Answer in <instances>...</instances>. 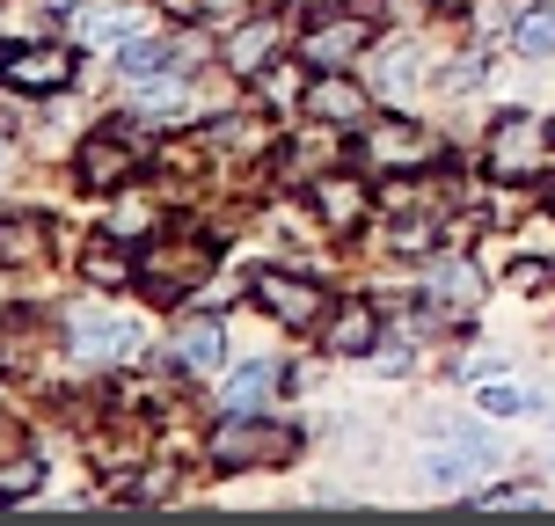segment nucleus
Instances as JSON below:
<instances>
[{
	"label": "nucleus",
	"mask_w": 555,
	"mask_h": 526,
	"mask_svg": "<svg viewBox=\"0 0 555 526\" xmlns=\"http://www.w3.org/2000/svg\"><path fill=\"white\" fill-rule=\"evenodd\" d=\"M439 146L416 132V125H388V132H365V162H380V168H416V162H431Z\"/></svg>",
	"instance_id": "obj_12"
},
{
	"label": "nucleus",
	"mask_w": 555,
	"mask_h": 526,
	"mask_svg": "<svg viewBox=\"0 0 555 526\" xmlns=\"http://www.w3.org/2000/svg\"><path fill=\"white\" fill-rule=\"evenodd\" d=\"M139 278H146L154 293H168V300H183V293H197V285L212 278V249H205V242H183V249H154L146 264H139Z\"/></svg>",
	"instance_id": "obj_3"
},
{
	"label": "nucleus",
	"mask_w": 555,
	"mask_h": 526,
	"mask_svg": "<svg viewBox=\"0 0 555 526\" xmlns=\"http://www.w3.org/2000/svg\"><path fill=\"white\" fill-rule=\"evenodd\" d=\"M548 205H555V191H548Z\"/></svg>",
	"instance_id": "obj_33"
},
{
	"label": "nucleus",
	"mask_w": 555,
	"mask_h": 526,
	"mask_svg": "<svg viewBox=\"0 0 555 526\" xmlns=\"http://www.w3.org/2000/svg\"><path fill=\"white\" fill-rule=\"evenodd\" d=\"M373 336H380V322H373V307L351 300L344 315L330 322V359H365L373 351Z\"/></svg>",
	"instance_id": "obj_15"
},
{
	"label": "nucleus",
	"mask_w": 555,
	"mask_h": 526,
	"mask_svg": "<svg viewBox=\"0 0 555 526\" xmlns=\"http://www.w3.org/2000/svg\"><path fill=\"white\" fill-rule=\"evenodd\" d=\"M431 300H439L446 315H468V307L482 300V278H475L468 256H446L439 271H431Z\"/></svg>",
	"instance_id": "obj_14"
},
{
	"label": "nucleus",
	"mask_w": 555,
	"mask_h": 526,
	"mask_svg": "<svg viewBox=\"0 0 555 526\" xmlns=\"http://www.w3.org/2000/svg\"><path fill=\"white\" fill-rule=\"evenodd\" d=\"M88 37H95V44H111V37H125V29H132V15H125V8H103V15H88Z\"/></svg>",
	"instance_id": "obj_26"
},
{
	"label": "nucleus",
	"mask_w": 555,
	"mask_h": 526,
	"mask_svg": "<svg viewBox=\"0 0 555 526\" xmlns=\"http://www.w3.org/2000/svg\"><path fill=\"white\" fill-rule=\"evenodd\" d=\"M439 8H453V0H439Z\"/></svg>",
	"instance_id": "obj_32"
},
{
	"label": "nucleus",
	"mask_w": 555,
	"mask_h": 526,
	"mask_svg": "<svg viewBox=\"0 0 555 526\" xmlns=\"http://www.w3.org/2000/svg\"><path fill=\"white\" fill-rule=\"evenodd\" d=\"M380 88H388V95H410V88H416V52H410V44H402V52H388Z\"/></svg>",
	"instance_id": "obj_23"
},
{
	"label": "nucleus",
	"mask_w": 555,
	"mask_h": 526,
	"mask_svg": "<svg viewBox=\"0 0 555 526\" xmlns=\"http://www.w3.org/2000/svg\"><path fill=\"white\" fill-rule=\"evenodd\" d=\"M512 52H527V59H548L555 52V8H527V15H512Z\"/></svg>",
	"instance_id": "obj_18"
},
{
	"label": "nucleus",
	"mask_w": 555,
	"mask_h": 526,
	"mask_svg": "<svg viewBox=\"0 0 555 526\" xmlns=\"http://www.w3.org/2000/svg\"><path fill=\"white\" fill-rule=\"evenodd\" d=\"M293 446H300L293 424L256 410H227V424L212 432V461L220 469H278V461H293Z\"/></svg>",
	"instance_id": "obj_1"
},
{
	"label": "nucleus",
	"mask_w": 555,
	"mask_h": 526,
	"mask_svg": "<svg viewBox=\"0 0 555 526\" xmlns=\"http://www.w3.org/2000/svg\"><path fill=\"white\" fill-rule=\"evenodd\" d=\"M490 469H498V446L482 439V432H468V439L439 446V453L424 461V483H431V490H468L475 475H490Z\"/></svg>",
	"instance_id": "obj_6"
},
{
	"label": "nucleus",
	"mask_w": 555,
	"mask_h": 526,
	"mask_svg": "<svg viewBox=\"0 0 555 526\" xmlns=\"http://www.w3.org/2000/svg\"><path fill=\"white\" fill-rule=\"evenodd\" d=\"M74 168H81V183H88V191H125V183H132V168H139V154L125 146V139L95 132V139L81 146V162H74Z\"/></svg>",
	"instance_id": "obj_10"
},
{
	"label": "nucleus",
	"mask_w": 555,
	"mask_h": 526,
	"mask_svg": "<svg viewBox=\"0 0 555 526\" xmlns=\"http://www.w3.org/2000/svg\"><path fill=\"white\" fill-rule=\"evenodd\" d=\"M111 66L125 74V81H154V74L168 66V52H162V44H125V52H117Z\"/></svg>",
	"instance_id": "obj_21"
},
{
	"label": "nucleus",
	"mask_w": 555,
	"mask_h": 526,
	"mask_svg": "<svg viewBox=\"0 0 555 526\" xmlns=\"http://www.w3.org/2000/svg\"><path fill=\"white\" fill-rule=\"evenodd\" d=\"M278 381H285V365H278V359H249L234 381H227V410H263V402L278 395Z\"/></svg>",
	"instance_id": "obj_16"
},
{
	"label": "nucleus",
	"mask_w": 555,
	"mask_h": 526,
	"mask_svg": "<svg viewBox=\"0 0 555 526\" xmlns=\"http://www.w3.org/2000/svg\"><path fill=\"white\" fill-rule=\"evenodd\" d=\"M278 44H285V23L263 15V23H249V29L227 37V66H234V74H263V59H271Z\"/></svg>",
	"instance_id": "obj_13"
},
{
	"label": "nucleus",
	"mask_w": 555,
	"mask_h": 526,
	"mask_svg": "<svg viewBox=\"0 0 555 526\" xmlns=\"http://www.w3.org/2000/svg\"><path fill=\"white\" fill-rule=\"evenodd\" d=\"M482 504H490V512H527V504H541V498H533V490H490Z\"/></svg>",
	"instance_id": "obj_27"
},
{
	"label": "nucleus",
	"mask_w": 555,
	"mask_h": 526,
	"mask_svg": "<svg viewBox=\"0 0 555 526\" xmlns=\"http://www.w3.org/2000/svg\"><path fill=\"white\" fill-rule=\"evenodd\" d=\"M482 410H490V416H527L533 395L527 388H482Z\"/></svg>",
	"instance_id": "obj_24"
},
{
	"label": "nucleus",
	"mask_w": 555,
	"mask_h": 526,
	"mask_svg": "<svg viewBox=\"0 0 555 526\" xmlns=\"http://www.w3.org/2000/svg\"><path fill=\"white\" fill-rule=\"evenodd\" d=\"M431 242H439V227H431V220H395V249L424 256V249H431Z\"/></svg>",
	"instance_id": "obj_25"
},
{
	"label": "nucleus",
	"mask_w": 555,
	"mask_h": 526,
	"mask_svg": "<svg viewBox=\"0 0 555 526\" xmlns=\"http://www.w3.org/2000/svg\"><path fill=\"white\" fill-rule=\"evenodd\" d=\"M242 8H249V0H205V15H212V23H234Z\"/></svg>",
	"instance_id": "obj_29"
},
{
	"label": "nucleus",
	"mask_w": 555,
	"mask_h": 526,
	"mask_svg": "<svg viewBox=\"0 0 555 526\" xmlns=\"http://www.w3.org/2000/svg\"><path fill=\"white\" fill-rule=\"evenodd\" d=\"M256 300L271 307V315L285 322V330H314V322H322V300H330V293H322L314 278H285V271H263V278H256Z\"/></svg>",
	"instance_id": "obj_4"
},
{
	"label": "nucleus",
	"mask_w": 555,
	"mask_h": 526,
	"mask_svg": "<svg viewBox=\"0 0 555 526\" xmlns=\"http://www.w3.org/2000/svg\"><path fill=\"white\" fill-rule=\"evenodd\" d=\"M139 344H146V336H139L132 322H117V315H81V322H74V359H88V365H132Z\"/></svg>",
	"instance_id": "obj_5"
},
{
	"label": "nucleus",
	"mask_w": 555,
	"mask_h": 526,
	"mask_svg": "<svg viewBox=\"0 0 555 526\" xmlns=\"http://www.w3.org/2000/svg\"><path fill=\"white\" fill-rule=\"evenodd\" d=\"M512 285H527V293H541V285H548V264H512Z\"/></svg>",
	"instance_id": "obj_28"
},
{
	"label": "nucleus",
	"mask_w": 555,
	"mask_h": 526,
	"mask_svg": "<svg viewBox=\"0 0 555 526\" xmlns=\"http://www.w3.org/2000/svg\"><path fill=\"white\" fill-rule=\"evenodd\" d=\"M307 191H314V213H322L330 227H344V234H351V227L365 220V205H373L359 176H314Z\"/></svg>",
	"instance_id": "obj_11"
},
{
	"label": "nucleus",
	"mask_w": 555,
	"mask_h": 526,
	"mask_svg": "<svg viewBox=\"0 0 555 526\" xmlns=\"http://www.w3.org/2000/svg\"><path fill=\"white\" fill-rule=\"evenodd\" d=\"M0 81L52 95V88L74 81V52H59V44H0Z\"/></svg>",
	"instance_id": "obj_2"
},
{
	"label": "nucleus",
	"mask_w": 555,
	"mask_h": 526,
	"mask_svg": "<svg viewBox=\"0 0 555 526\" xmlns=\"http://www.w3.org/2000/svg\"><path fill=\"white\" fill-rule=\"evenodd\" d=\"M168 15H176V23H197V15H205V0H162Z\"/></svg>",
	"instance_id": "obj_30"
},
{
	"label": "nucleus",
	"mask_w": 555,
	"mask_h": 526,
	"mask_svg": "<svg viewBox=\"0 0 555 526\" xmlns=\"http://www.w3.org/2000/svg\"><path fill=\"white\" fill-rule=\"evenodd\" d=\"M365 111H373V103H365V88H359V81H344V74H314V81H307V117H314V125L359 132Z\"/></svg>",
	"instance_id": "obj_8"
},
{
	"label": "nucleus",
	"mask_w": 555,
	"mask_h": 526,
	"mask_svg": "<svg viewBox=\"0 0 555 526\" xmlns=\"http://www.w3.org/2000/svg\"><path fill=\"white\" fill-rule=\"evenodd\" d=\"M44 242V220H0V264H29Z\"/></svg>",
	"instance_id": "obj_20"
},
{
	"label": "nucleus",
	"mask_w": 555,
	"mask_h": 526,
	"mask_svg": "<svg viewBox=\"0 0 555 526\" xmlns=\"http://www.w3.org/2000/svg\"><path fill=\"white\" fill-rule=\"evenodd\" d=\"M541 146H548L541 117L504 111V117H498V132H490V176H519V168H533V162H541Z\"/></svg>",
	"instance_id": "obj_7"
},
{
	"label": "nucleus",
	"mask_w": 555,
	"mask_h": 526,
	"mask_svg": "<svg viewBox=\"0 0 555 526\" xmlns=\"http://www.w3.org/2000/svg\"><path fill=\"white\" fill-rule=\"evenodd\" d=\"M365 44H373V23H365V15H351V23H344V15H330V23H322V29L300 44V59L330 74V66H344V59H359Z\"/></svg>",
	"instance_id": "obj_9"
},
{
	"label": "nucleus",
	"mask_w": 555,
	"mask_h": 526,
	"mask_svg": "<svg viewBox=\"0 0 555 526\" xmlns=\"http://www.w3.org/2000/svg\"><path fill=\"white\" fill-rule=\"evenodd\" d=\"M44 8H74V0H44Z\"/></svg>",
	"instance_id": "obj_31"
},
{
	"label": "nucleus",
	"mask_w": 555,
	"mask_h": 526,
	"mask_svg": "<svg viewBox=\"0 0 555 526\" xmlns=\"http://www.w3.org/2000/svg\"><path fill=\"white\" fill-rule=\"evenodd\" d=\"M37 483H44V469H37V461H0V504H8V498H29Z\"/></svg>",
	"instance_id": "obj_22"
},
{
	"label": "nucleus",
	"mask_w": 555,
	"mask_h": 526,
	"mask_svg": "<svg viewBox=\"0 0 555 526\" xmlns=\"http://www.w3.org/2000/svg\"><path fill=\"white\" fill-rule=\"evenodd\" d=\"M176 359L191 365V373H212V365L227 359V336H220V322H191V330H183V344H176Z\"/></svg>",
	"instance_id": "obj_17"
},
{
	"label": "nucleus",
	"mask_w": 555,
	"mask_h": 526,
	"mask_svg": "<svg viewBox=\"0 0 555 526\" xmlns=\"http://www.w3.org/2000/svg\"><path fill=\"white\" fill-rule=\"evenodd\" d=\"M81 278H88V285H111V293H117V285L132 278V256L117 249V242H111V249H88V256H81Z\"/></svg>",
	"instance_id": "obj_19"
}]
</instances>
